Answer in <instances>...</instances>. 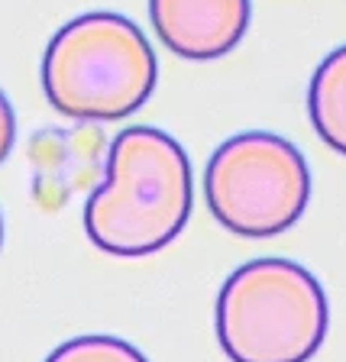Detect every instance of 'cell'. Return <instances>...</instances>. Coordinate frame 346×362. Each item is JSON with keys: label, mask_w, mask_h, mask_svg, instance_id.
Here are the masks:
<instances>
[{"label": "cell", "mask_w": 346, "mask_h": 362, "mask_svg": "<svg viewBox=\"0 0 346 362\" xmlns=\"http://www.w3.org/2000/svg\"><path fill=\"white\" fill-rule=\"evenodd\" d=\"M191 158L175 136L127 127L107 149V168L84 204V233L100 252L143 259L172 246L191 217Z\"/></svg>", "instance_id": "6da1fadb"}, {"label": "cell", "mask_w": 346, "mask_h": 362, "mask_svg": "<svg viewBox=\"0 0 346 362\" xmlns=\"http://www.w3.org/2000/svg\"><path fill=\"white\" fill-rule=\"evenodd\" d=\"M158 62L129 16L94 10L68 20L45 45L42 90L71 120H127L152 98Z\"/></svg>", "instance_id": "7a4b0ae2"}, {"label": "cell", "mask_w": 346, "mask_h": 362, "mask_svg": "<svg viewBox=\"0 0 346 362\" xmlns=\"http://www.w3.org/2000/svg\"><path fill=\"white\" fill-rule=\"evenodd\" d=\"M214 324L230 362H308L327 339L330 304L304 265L265 256L230 272Z\"/></svg>", "instance_id": "3957f363"}, {"label": "cell", "mask_w": 346, "mask_h": 362, "mask_svg": "<svg viewBox=\"0 0 346 362\" xmlns=\"http://www.w3.org/2000/svg\"><path fill=\"white\" fill-rule=\"evenodd\" d=\"M204 197L214 220L230 233L249 240L279 236L308 211V158L279 133H236L207 158Z\"/></svg>", "instance_id": "277c9868"}, {"label": "cell", "mask_w": 346, "mask_h": 362, "mask_svg": "<svg viewBox=\"0 0 346 362\" xmlns=\"http://www.w3.org/2000/svg\"><path fill=\"white\" fill-rule=\"evenodd\" d=\"M149 20L168 52L191 62L224 59L253 20L249 0H149Z\"/></svg>", "instance_id": "5b68a950"}, {"label": "cell", "mask_w": 346, "mask_h": 362, "mask_svg": "<svg viewBox=\"0 0 346 362\" xmlns=\"http://www.w3.org/2000/svg\"><path fill=\"white\" fill-rule=\"evenodd\" d=\"M308 117L314 133L346 156V45L333 49L308 84Z\"/></svg>", "instance_id": "8992f818"}, {"label": "cell", "mask_w": 346, "mask_h": 362, "mask_svg": "<svg viewBox=\"0 0 346 362\" xmlns=\"http://www.w3.org/2000/svg\"><path fill=\"white\" fill-rule=\"evenodd\" d=\"M45 362H149L133 343L107 333H88L55 346Z\"/></svg>", "instance_id": "52a82bcc"}, {"label": "cell", "mask_w": 346, "mask_h": 362, "mask_svg": "<svg viewBox=\"0 0 346 362\" xmlns=\"http://www.w3.org/2000/svg\"><path fill=\"white\" fill-rule=\"evenodd\" d=\"M13 143H16V113L13 104L7 100V94L0 90V162L13 152Z\"/></svg>", "instance_id": "ba28073f"}, {"label": "cell", "mask_w": 346, "mask_h": 362, "mask_svg": "<svg viewBox=\"0 0 346 362\" xmlns=\"http://www.w3.org/2000/svg\"><path fill=\"white\" fill-rule=\"evenodd\" d=\"M0 246H4V217H0Z\"/></svg>", "instance_id": "9c48e42d"}]
</instances>
